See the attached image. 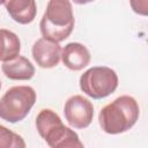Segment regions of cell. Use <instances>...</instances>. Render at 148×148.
Wrapping results in <instances>:
<instances>
[{"instance_id":"5","label":"cell","mask_w":148,"mask_h":148,"mask_svg":"<svg viewBox=\"0 0 148 148\" xmlns=\"http://www.w3.org/2000/svg\"><path fill=\"white\" fill-rule=\"evenodd\" d=\"M117 73L106 66H95L80 76V89L94 99H102L116 91L118 87Z\"/></svg>"},{"instance_id":"13","label":"cell","mask_w":148,"mask_h":148,"mask_svg":"<svg viewBox=\"0 0 148 148\" xmlns=\"http://www.w3.org/2000/svg\"><path fill=\"white\" fill-rule=\"evenodd\" d=\"M130 5L134 13L147 16L148 14V0H130Z\"/></svg>"},{"instance_id":"7","label":"cell","mask_w":148,"mask_h":148,"mask_svg":"<svg viewBox=\"0 0 148 148\" xmlns=\"http://www.w3.org/2000/svg\"><path fill=\"white\" fill-rule=\"evenodd\" d=\"M32 58L40 68H53L61 59V46L59 43L47 38H39L32 45Z\"/></svg>"},{"instance_id":"10","label":"cell","mask_w":148,"mask_h":148,"mask_svg":"<svg viewBox=\"0 0 148 148\" xmlns=\"http://www.w3.org/2000/svg\"><path fill=\"white\" fill-rule=\"evenodd\" d=\"M2 73L9 80L25 81L30 80L35 75V67L25 57L17 56L10 60L3 61L1 65Z\"/></svg>"},{"instance_id":"4","label":"cell","mask_w":148,"mask_h":148,"mask_svg":"<svg viewBox=\"0 0 148 148\" xmlns=\"http://www.w3.org/2000/svg\"><path fill=\"white\" fill-rule=\"evenodd\" d=\"M36 102V91L29 86L9 88L0 98V118L8 123L23 120Z\"/></svg>"},{"instance_id":"12","label":"cell","mask_w":148,"mask_h":148,"mask_svg":"<svg viewBox=\"0 0 148 148\" xmlns=\"http://www.w3.org/2000/svg\"><path fill=\"white\" fill-rule=\"evenodd\" d=\"M25 142L23 138L3 125H0V148H24Z\"/></svg>"},{"instance_id":"9","label":"cell","mask_w":148,"mask_h":148,"mask_svg":"<svg viewBox=\"0 0 148 148\" xmlns=\"http://www.w3.org/2000/svg\"><path fill=\"white\" fill-rule=\"evenodd\" d=\"M9 16L20 24L31 23L37 14L35 0H2Z\"/></svg>"},{"instance_id":"15","label":"cell","mask_w":148,"mask_h":148,"mask_svg":"<svg viewBox=\"0 0 148 148\" xmlns=\"http://www.w3.org/2000/svg\"><path fill=\"white\" fill-rule=\"evenodd\" d=\"M0 89H1V81H0Z\"/></svg>"},{"instance_id":"8","label":"cell","mask_w":148,"mask_h":148,"mask_svg":"<svg viewBox=\"0 0 148 148\" xmlns=\"http://www.w3.org/2000/svg\"><path fill=\"white\" fill-rule=\"evenodd\" d=\"M90 52L81 43H68L61 49L62 64L71 71H81L90 62Z\"/></svg>"},{"instance_id":"2","label":"cell","mask_w":148,"mask_h":148,"mask_svg":"<svg viewBox=\"0 0 148 148\" xmlns=\"http://www.w3.org/2000/svg\"><path fill=\"white\" fill-rule=\"evenodd\" d=\"M74 14L69 0H49L39 28L44 38L60 43L74 29Z\"/></svg>"},{"instance_id":"6","label":"cell","mask_w":148,"mask_h":148,"mask_svg":"<svg viewBox=\"0 0 148 148\" xmlns=\"http://www.w3.org/2000/svg\"><path fill=\"white\" fill-rule=\"evenodd\" d=\"M64 114L72 127L77 130L87 128L94 118V106L88 98L81 95H74L66 101Z\"/></svg>"},{"instance_id":"3","label":"cell","mask_w":148,"mask_h":148,"mask_svg":"<svg viewBox=\"0 0 148 148\" xmlns=\"http://www.w3.org/2000/svg\"><path fill=\"white\" fill-rule=\"evenodd\" d=\"M38 134L51 148H83L76 132L62 124L61 118L51 109H43L36 117Z\"/></svg>"},{"instance_id":"11","label":"cell","mask_w":148,"mask_h":148,"mask_svg":"<svg viewBox=\"0 0 148 148\" xmlns=\"http://www.w3.org/2000/svg\"><path fill=\"white\" fill-rule=\"evenodd\" d=\"M21 42L18 36L7 29H0V61L10 60L20 54Z\"/></svg>"},{"instance_id":"14","label":"cell","mask_w":148,"mask_h":148,"mask_svg":"<svg viewBox=\"0 0 148 148\" xmlns=\"http://www.w3.org/2000/svg\"><path fill=\"white\" fill-rule=\"evenodd\" d=\"M74 3L76 5H86V3H89V2H92L95 0H72Z\"/></svg>"},{"instance_id":"1","label":"cell","mask_w":148,"mask_h":148,"mask_svg":"<svg viewBox=\"0 0 148 148\" xmlns=\"http://www.w3.org/2000/svg\"><path fill=\"white\" fill-rule=\"evenodd\" d=\"M140 116L136 99L128 95L117 97L98 113V123L103 132L108 134H120L132 128Z\"/></svg>"},{"instance_id":"16","label":"cell","mask_w":148,"mask_h":148,"mask_svg":"<svg viewBox=\"0 0 148 148\" xmlns=\"http://www.w3.org/2000/svg\"><path fill=\"white\" fill-rule=\"evenodd\" d=\"M1 3H2V0H0V5H1Z\"/></svg>"}]
</instances>
